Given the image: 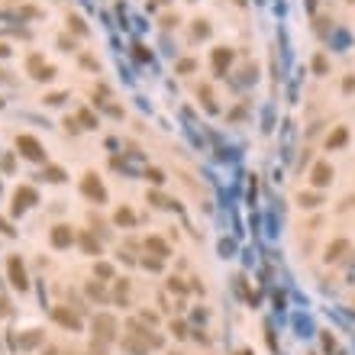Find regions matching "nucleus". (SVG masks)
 I'll return each mask as SVG.
<instances>
[{
    "label": "nucleus",
    "mask_w": 355,
    "mask_h": 355,
    "mask_svg": "<svg viewBox=\"0 0 355 355\" xmlns=\"http://www.w3.org/2000/svg\"><path fill=\"white\" fill-rule=\"evenodd\" d=\"M39 81H49V78H55V68L52 65H45V68H39V74H36Z\"/></svg>",
    "instance_id": "nucleus-18"
},
{
    "label": "nucleus",
    "mask_w": 355,
    "mask_h": 355,
    "mask_svg": "<svg viewBox=\"0 0 355 355\" xmlns=\"http://www.w3.org/2000/svg\"><path fill=\"white\" fill-rule=\"evenodd\" d=\"M346 136H349V133H346V129H343V126H339V129H336V133H333V136H330V149H339V146H343V142H346Z\"/></svg>",
    "instance_id": "nucleus-14"
},
{
    "label": "nucleus",
    "mask_w": 355,
    "mask_h": 355,
    "mask_svg": "<svg viewBox=\"0 0 355 355\" xmlns=\"http://www.w3.org/2000/svg\"><path fill=\"white\" fill-rule=\"evenodd\" d=\"M330 181H333V168L326 165V162H320V165L313 168V184H317V187H326Z\"/></svg>",
    "instance_id": "nucleus-6"
},
{
    "label": "nucleus",
    "mask_w": 355,
    "mask_h": 355,
    "mask_svg": "<svg viewBox=\"0 0 355 355\" xmlns=\"http://www.w3.org/2000/svg\"><path fill=\"white\" fill-rule=\"evenodd\" d=\"M87 291H91L94 297H104V288H100V284H91V288H87Z\"/></svg>",
    "instance_id": "nucleus-24"
},
{
    "label": "nucleus",
    "mask_w": 355,
    "mask_h": 355,
    "mask_svg": "<svg viewBox=\"0 0 355 355\" xmlns=\"http://www.w3.org/2000/svg\"><path fill=\"white\" fill-rule=\"evenodd\" d=\"M146 178H149L152 184H162V181H165V175H162L159 168H149V172H146Z\"/></svg>",
    "instance_id": "nucleus-17"
},
{
    "label": "nucleus",
    "mask_w": 355,
    "mask_h": 355,
    "mask_svg": "<svg viewBox=\"0 0 355 355\" xmlns=\"http://www.w3.org/2000/svg\"><path fill=\"white\" fill-rule=\"evenodd\" d=\"M81 245H84V252H87V255H97V252H100V242H97V239H94V236H81Z\"/></svg>",
    "instance_id": "nucleus-13"
},
{
    "label": "nucleus",
    "mask_w": 355,
    "mask_h": 355,
    "mask_svg": "<svg viewBox=\"0 0 355 355\" xmlns=\"http://www.w3.org/2000/svg\"><path fill=\"white\" fill-rule=\"evenodd\" d=\"M13 200H16V203H13V210H16V213H19V210H23V207H29V203L36 200V190H32V187H19L16 194H13Z\"/></svg>",
    "instance_id": "nucleus-5"
},
{
    "label": "nucleus",
    "mask_w": 355,
    "mask_h": 355,
    "mask_svg": "<svg viewBox=\"0 0 355 355\" xmlns=\"http://www.w3.org/2000/svg\"><path fill=\"white\" fill-rule=\"evenodd\" d=\"M194 32H197V36H207V32H210V26H207V23H203V19H197V26H194Z\"/></svg>",
    "instance_id": "nucleus-20"
},
{
    "label": "nucleus",
    "mask_w": 355,
    "mask_h": 355,
    "mask_svg": "<svg viewBox=\"0 0 355 355\" xmlns=\"http://www.w3.org/2000/svg\"><path fill=\"white\" fill-rule=\"evenodd\" d=\"M6 268H10V281H13V288H19V291L29 288V281H26V271H23V262H19L16 255L6 262Z\"/></svg>",
    "instance_id": "nucleus-3"
},
{
    "label": "nucleus",
    "mask_w": 355,
    "mask_h": 355,
    "mask_svg": "<svg viewBox=\"0 0 355 355\" xmlns=\"http://www.w3.org/2000/svg\"><path fill=\"white\" fill-rule=\"evenodd\" d=\"M172 333L175 336H187V333H184V323H172Z\"/></svg>",
    "instance_id": "nucleus-23"
},
{
    "label": "nucleus",
    "mask_w": 355,
    "mask_h": 355,
    "mask_svg": "<svg viewBox=\"0 0 355 355\" xmlns=\"http://www.w3.org/2000/svg\"><path fill=\"white\" fill-rule=\"evenodd\" d=\"M346 252H349V242H346V239H336V242L326 249V262H339Z\"/></svg>",
    "instance_id": "nucleus-9"
},
{
    "label": "nucleus",
    "mask_w": 355,
    "mask_h": 355,
    "mask_svg": "<svg viewBox=\"0 0 355 355\" xmlns=\"http://www.w3.org/2000/svg\"><path fill=\"white\" fill-rule=\"evenodd\" d=\"M97 275H100V278H110L113 268H110V265H97Z\"/></svg>",
    "instance_id": "nucleus-21"
},
{
    "label": "nucleus",
    "mask_w": 355,
    "mask_h": 355,
    "mask_svg": "<svg viewBox=\"0 0 355 355\" xmlns=\"http://www.w3.org/2000/svg\"><path fill=\"white\" fill-rule=\"evenodd\" d=\"M297 200H300V207H317V203H320V197H317V194H304V190H300V197H297Z\"/></svg>",
    "instance_id": "nucleus-16"
},
{
    "label": "nucleus",
    "mask_w": 355,
    "mask_h": 355,
    "mask_svg": "<svg viewBox=\"0 0 355 355\" xmlns=\"http://www.w3.org/2000/svg\"><path fill=\"white\" fill-rule=\"evenodd\" d=\"M229 58H233V55H229V49H216V52H213V68H216V74L226 71Z\"/></svg>",
    "instance_id": "nucleus-11"
},
{
    "label": "nucleus",
    "mask_w": 355,
    "mask_h": 355,
    "mask_svg": "<svg viewBox=\"0 0 355 355\" xmlns=\"http://www.w3.org/2000/svg\"><path fill=\"white\" fill-rule=\"evenodd\" d=\"M39 343H42V333H39V330H29L26 336H19V339H16L19 349H32V346H39Z\"/></svg>",
    "instance_id": "nucleus-10"
},
{
    "label": "nucleus",
    "mask_w": 355,
    "mask_h": 355,
    "mask_svg": "<svg viewBox=\"0 0 355 355\" xmlns=\"http://www.w3.org/2000/svg\"><path fill=\"white\" fill-rule=\"evenodd\" d=\"M81 190H84L91 200H104V197H107V190H104V184L97 181V175H87L84 181H81Z\"/></svg>",
    "instance_id": "nucleus-4"
},
{
    "label": "nucleus",
    "mask_w": 355,
    "mask_h": 355,
    "mask_svg": "<svg viewBox=\"0 0 355 355\" xmlns=\"http://www.w3.org/2000/svg\"><path fill=\"white\" fill-rule=\"evenodd\" d=\"M71 229L68 226H55L52 229V245H55V249H65V245H71Z\"/></svg>",
    "instance_id": "nucleus-7"
},
{
    "label": "nucleus",
    "mask_w": 355,
    "mask_h": 355,
    "mask_svg": "<svg viewBox=\"0 0 355 355\" xmlns=\"http://www.w3.org/2000/svg\"><path fill=\"white\" fill-rule=\"evenodd\" d=\"M236 3H245V0H236Z\"/></svg>",
    "instance_id": "nucleus-26"
},
{
    "label": "nucleus",
    "mask_w": 355,
    "mask_h": 355,
    "mask_svg": "<svg viewBox=\"0 0 355 355\" xmlns=\"http://www.w3.org/2000/svg\"><path fill=\"white\" fill-rule=\"evenodd\" d=\"M42 178H49V181H65V172H61V168H55V165H49V168H45V175Z\"/></svg>",
    "instance_id": "nucleus-15"
},
{
    "label": "nucleus",
    "mask_w": 355,
    "mask_h": 355,
    "mask_svg": "<svg viewBox=\"0 0 355 355\" xmlns=\"http://www.w3.org/2000/svg\"><path fill=\"white\" fill-rule=\"evenodd\" d=\"M117 223L123 226V223H133V213L129 210H117Z\"/></svg>",
    "instance_id": "nucleus-19"
},
{
    "label": "nucleus",
    "mask_w": 355,
    "mask_h": 355,
    "mask_svg": "<svg viewBox=\"0 0 355 355\" xmlns=\"http://www.w3.org/2000/svg\"><path fill=\"white\" fill-rule=\"evenodd\" d=\"M45 355H61V352H58V349H49V352H45Z\"/></svg>",
    "instance_id": "nucleus-25"
},
{
    "label": "nucleus",
    "mask_w": 355,
    "mask_h": 355,
    "mask_svg": "<svg viewBox=\"0 0 355 355\" xmlns=\"http://www.w3.org/2000/svg\"><path fill=\"white\" fill-rule=\"evenodd\" d=\"M146 249H152L155 255H168V245L162 242V239H155V236H149V239H146Z\"/></svg>",
    "instance_id": "nucleus-12"
},
{
    "label": "nucleus",
    "mask_w": 355,
    "mask_h": 355,
    "mask_svg": "<svg viewBox=\"0 0 355 355\" xmlns=\"http://www.w3.org/2000/svg\"><path fill=\"white\" fill-rule=\"evenodd\" d=\"M94 352H104L107 346L113 343V333H117V320L107 317V313H100V317H94Z\"/></svg>",
    "instance_id": "nucleus-1"
},
{
    "label": "nucleus",
    "mask_w": 355,
    "mask_h": 355,
    "mask_svg": "<svg viewBox=\"0 0 355 355\" xmlns=\"http://www.w3.org/2000/svg\"><path fill=\"white\" fill-rule=\"evenodd\" d=\"M16 149L26 155L29 162H42L45 159V152H42V146H39L32 136H16Z\"/></svg>",
    "instance_id": "nucleus-2"
},
{
    "label": "nucleus",
    "mask_w": 355,
    "mask_h": 355,
    "mask_svg": "<svg viewBox=\"0 0 355 355\" xmlns=\"http://www.w3.org/2000/svg\"><path fill=\"white\" fill-rule=\"evenodd\" d=\"M52 317H55V320H58V323H61V326H68V330H78V326H81V320H78V317H74V313H68V310H61V307H55V310H52Z\"/></svg>",
    "instance_id": "nucleus-8"
},
{
    "label": "nucleus",
    "mask_w": 355,
    "mask_h": 355,
    "mask_svg": "<svg viewBox=\"0 0 355 355\" xmlns=\"http://www.w3.org/2000/svg\"><path fill=\"white\" fill-rule=\"evenodd\" d=\"M0 317H10V304H6V297H0Z\"/></svg>",
    "instance_id": "nucleus-22"
}]
</instances>
